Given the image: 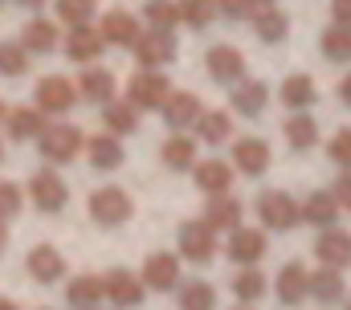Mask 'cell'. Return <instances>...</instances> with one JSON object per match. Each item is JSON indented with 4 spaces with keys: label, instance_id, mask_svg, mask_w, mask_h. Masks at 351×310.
Returning <instances> with one entry per match:
<instances>
[{
    "label": "cell",
    "instance_id": "bcb514c9",
    "mask_svg": "<svg viewBox=\"0 0 351 310\" xmlns=\"http://www.w3.org/2000/svg\"><path fill=\"white\" fill-rule=\"evenodd\" d=\"M331 196H335V204H339V208H351V171H348V176H339V184H335V192H331Z\"/></svg>",
    "mask_w": 351,
    "mask_h": 310
},
{
    "label": "cell",
    "instance_id": "9f6ffc18",
    "mask_svg": "<svg viewBox=\"0 0 351 310\" xmlns=\"http://www.w3.org/2000/svg\"><path fill=\"white\" fill-rule=\"evenodd\" d=\"M0 155H4V152H0Z\"/></svg>",
    "mask_w": 351,
    "mask_h": 310
},
{
    "label": "cell",
    "instance_id": "30bf717a",
    "mask_svg": "<svg viewBox=\"0 0 351 310\" xmlns=\"http://www.w3.org/2000/svg\"><path fill=\"white\" fill-rule=\"evenodd\" d=\"M102 298H110V302H119V307H135V302L143 298V282H139L135 274H127V270H110V274L102 278Z\"/></svg>",
    "mask_w": 351,
    "mask_h": 310
},
{
    "label": "cell",
    "instance_id": "8992f818",
    "mask_svg": "<svg viewBox=\"0 0 351 310\" xmlns=\"http://www.w3.org/2000/svg\"><path fill=\"white\" fill-rule=\"evenodd\" d=\"M74 102H78V90L70 78H41L37 82V106L45 115H66Z\"/></svg>",
    "mask_w": 351,
    "mask_h": 310
},
{
    "label": "cell",
    "instance_id": "8d00e7d4",
    "mask_svg": "<svg viewBox=\"0 0 351 310\" xmlns=\"http://www.w3.org/2000/svg\"><path fill=\"white\" fill-rule=\"evenodd\" d=\"M180 21L192 25V29H204L213 16H217V0H180Z\"/></svg>",
    "mask_w": 351,
    "mask_h": 310
},
{
    "label": "cell",
    "instance_id": "f5cc1de1",
    "mask_svg": "<svg viewBox=\"0 0 351 310\" xmlns=\"http://www.w3.org/2000/svg\"><path fill=\"white\" fill-rule=\"evenodd\" d=\"M258 4H274V0H258Z\"/></svg>",
    "mask_w": 351,
    "mask_h": 310
},
{
    "label": "cell",
    "instance_id": "1f68e13d",
    "mask_svg": "<svg viewBox=\"0 0 351 310\" xmlns=\"http://www.w3.org/2000/svg\"><path fill=\"white\" fill-rule=\"evenodd\" d=\"M323 53L331 62H351V25H331L323 33Z\"/></svg>",
    "mask_w": 351,
    "mask_h": 310
},
{
    "label": "cell",
    "instance_id": "6da1fadb",
    "mask_svg": "<svg viewBox=\"0 0 351 310\" xmlns=\"http://www.w3.org/2000/svg\"><path fill=\"white\" fill-rule=\"evenodd\" d=\"M168 94H172V86H168V78L160 70H139L131 78V86H127V102L135 110H160L168 102Z\"/></svg>",
    "mask_w": 351,
    "mask_h": 310
},
{
    "label": "cell",
    "instance_id": "4dcf8cb0",
    "mask_svg": "<svg viewBox=\"0 0 351 310\" xmlns=\"http://www.w3.org/2000/svg\"><path fill=\"white\" fill-rule=\"evenodd\" d=\"M82 98L106 106V102L114 98V78L106 74V70H86V74H82Z\"/></svg>",
    "mask_w": 351,
    "mask_h": 310
},
{
    "label": "cell",
    "instance_id": "ba28073f",
    "mask_svg": "<svg viewBox=\"0 0 351 310\" xmlns=\"http://www.w3.org/2000/svg\"><path fill=\"white\" fill-rule=\"evenodd\" d=\"M180 253H184L188 261H196V265L213 261V253H217V237H213V229H208L204 221H188V225L180 229Z\"/></svg>",
    "mask_w": 351,
    "mask_h": 310
},
{
    "label": "cell",
    "instance_id": "7c38bea8",
    "mask_svg": "<svg viewBox=\"0 0 351 310\" xmlns=\"http://www.w3.org/2000/svg\"><path fill=\"white\" fill-rule=\"evenodd\" d=\"M204 225L217 232V229H237L241 225V204L233 200V196H225V192H217V196H208V204H204Z\"/></svg>",
    "mask_w": 351,
    "mask_h": 310
},
{
    "label": "cell",
    "instance_id": "c3c4849f",
    "mask_svg": "<svg viewBox=\"0 0 351 310\" xmlns=\"http://www.w3.org/2000/svg\"><path fill=\"white\" fill-rule=\"evenodd\" d=\"M339 98H343V102H348V106H351V74L343 78V86H339Z\"/></svg>",
    "mask_w": 351,
    "mask_h": 310
},
{
    "label": "cell",
    "instance_id": "b9f144b4",
    "mask_svg": "<svg viewBox=\"0 0 351 310\" xmlns=\"http://www.w3.org/2000/svg\"><path fill=\"white\" fill-rule=\"evenodd\" d=\"M58 12L70 25H86L90 16H94V0H58Z\"/></svg>",
    "mask_w": 351,
    "mask_h": 310
},
{
    "label": "cell",
    "instance_id": "d6986e66",
    "mask_svg": "<svg viewBox=\"0 0 351 310\" xmlns=\"http://www.w3.org/2000/svg\"><path fill=\"white\" fill-rule=\"evenodd\" d=\"M233 163L245 171V176H262L269 167V147L262 139H237L233 143Z\"/></svg>",
    "mask_w": 351,
    "mask_h": 310
},
{
    "label": "cell",
    "instance_id": "ee69618b",
    "mask_svg": "<svg viewBox=\"0 0 351 310\" xmlns=\"http://www.w3.org/2000/svg\"><path fill=\"white\" fill-rule=\"evenodd\" d=\"M327 152H331V159H335L339 167H348V171H351V127H343V131L331 139V147H327Z\"/></svg>",
    "mask_w": 351,
    "mask_h": 310
},
{
    "label": "cell",
    "instance_id": "603a6c76",
    "mask_svg": "<svg viewBox=\"0 0 351 310\" xmlns=\"http://www.w3.org/2000/svg\"><path fill=\"white\" fill-rule=\"evenodd\" d=\"M265 98H269V90H265V82H241L237 90H233V110H241V115H262L265 110Z\"/></svg>",
    "mask_w": 351,
    "mask_h": 310
},
{
    "label": "cell",
    "instance_id": "60d3db41",
    "mask_svg": "<svg viewBox=\"0 0 351 310\" xmlns=\"http://www.w3.org/2000/svg\"><path fill=\"white\" fill-rule=\"evenodd\" d=\"M25 70H29L25 49H21V45H12V41H4V45H0V74H4V78H21Z\"/></svg>",
    "mask_w": 351,
    "mask_h": 310
},
{
    "label": "cell",
    "instance_id": "8fae6325",
    "mask_svg": "<svg viewBox=\"0 0 351 310\" xmlns=\"http://www.w3.org/2000/svg\"><path fill=\"white\" fill-rule=\"evenodd\" d=\"M176 282H180V261H176L172 253H152V257L143 261V286H152V290H172Z\"/></svg>",
    "mask_w": 351,
    "mask_h": 310
},
{
    "label": "cell",
    "instance_id": "74e56055",
    "mask_svg": "<svg viewBox=\"0 0 351 310\" xmlns=\"http://www.w3.org/2000/svg\"><path fill=\"white\" fill-rule=\"evenodd\" d=\"M66 298H70L74 307H94V302L102 298V278H74L70 290H66Z\"/></svg>",
    "mask_w": 351,
    "mask_h": 310
},
{
    "label": "cell",
    "instance_id": "d4e9b609",
    "mask_svg": "<svg viewBox=\"0 0 351 310\" xmlns=\"http://www.w3.org/2000/svg\"><path fill=\"white\" fill-rule=\"evenodd\" d=\"M306 290L319 298V302H339V294H343V278H339V270H319V274H311L306 278Z\"/></svg>",
    "mask_w": 351,
    "mask_h": 310
},
{
    "label": "cell",
    "instance_id": "7a4b0ae2",
    "mask_svg": "<svg viewBox=\"0 0 351 310\" xmlns=\"http://www.w3.org/2000/svg\"><path fill=\"white\" fill-rule=\"evenodd\" d=\"M90 217L98 221V225H123V221H131V196L123 192V188H98L94 196H90Z\"/></svg>",
    "mask_w": 351,
    "mask_h": 310
},
{
    "label": "cell",
    "instance_id": "83f0119b",
    "mask_svg": "<svg viewBox=\"0 0 351 310\" xmlns=\"http://www.w3.org/2000/svg\"><path fill=\"white\" fill-rule=\"evenodd\" d=\"M90 163H94L98 171L119 167V163H123V143H119L114 135H98V139L90 143Z\"/></svg>",
    "mask_w": 351,
    "mask_h": 310
},
{
    "label": "cell",
    "instance_id": "f907efd6",
    "mask_svg": "<svg viewBox=\"0 0 351 310\" xmlns=\"http://www.w3.org/2000/svg\"><path fill=\"white\" fill-rule=\"evenodd\" d=\"M0 310H16V302H8V298H0Z\"/></svg>",
    "mask_w": 351,
    "mask_h": 310
},
{
    "label": "cell",
    "instance_id": "9a60e30c",
    "mask_svg": "<svg viewBox=\"0 0 351 310\" xmlns=\"http://www.w3.org/2000/svg\"><path fill=\"white\" fill-rule=\"evenodd\" d=\"M265 253V232L258 229H233V237H229V257L233 261H241V265H254V261H262Z\"/></svg>",
    "mask_w": 351,
    "mask_h": 310
},
{
    "label": "cell",
    "instance_id": "d6a6232c",
    "mask_svg": "<svg viewBox=\"0 0 351 310\" xmlns=\"http://www.w3.org/2000/svg\"><path fill=\"white\" fill-rule=\"evenodd\" d=\"M4 123H8L12 139H33L37 131H45V119L37 110H12V115H4Z\"/></svg>",
    "mask_w": 351,
    "mask_h": 310
},
{
    "label": "cell",
    "instance_id": "52a82bcc",
    "mask_svg": "<svg viewBox=\"0 0 351 310\" xmlns=\"http://www.w3.org/2000/svg\"><path fill=\"white\" fill-rule=\"evenodd\" d=\"M29 196H33V204H37L41 213H62V208H66V184H62V176L49 171V167L29 180Z\"/></svg>",
    "mask_w": 351,
    "mask_h": 310
},
{
    "label": "cell",
    "instance_id": "9c48e42d",
    "mask_svg": "<svg viewBox=\"0 0 351 310\" xmlns=\"http://www.w3.org/2000/svg\"><path fill=\"white\" fill-rule=\"evenodd\" d=\"M204 66H208V74L217 82H241V74H245V58L233 45H213L204 53Z\"/></svg>",
    "mask_w": 351,
    "mask_h": 310
},
{
    "label": "cell",
    "instance_id": "f6af8a7d",
    "mask_svg": "<svg viewBox=\"0 0 351 310\" xmlns=\"http://www.w3.org/2000/svg\"><path fill=\"white\" fill-rule=\"evenodd\" d=\"M217 12L241 21V16H254V12H258V0H217Z\"/></svg>",
    "mask_w": 351,
    "mask_h": 310
},
{
    "label": "cell",
    "instance_id": "44dd1931",
    "mask_svg": "<svg viewBox=\"0 0 351 310\" xmlns=\"http://www.w3.org/2000/svg\"><path fill=\"white\" fill-rule=\"evenodd\" d=\"M229 184H233V167H229V163H221V159L196 163V188H200V192L217 196V192H229Z\"/></svg>",
    "mask_w": 351,
    "mask_h": 310
},
{
    "label": "cell",
    "instance_id": "e0dca14e",
    "mask_svg": "<svg viewBox=\"0 0 351 310\" xmlns=\"http://www.w3.org/2000/svg\"><path fill=\"white\" fill-rule=\"evenodd\" d=\"M315 253H319V261H327L331 270H343V265H351V237L339 232V229H327L319 237Z\"/></svg>",
    "mask_w": 351,
    "mask_h": 310
},
{
    "label": "cell",
    "instance_id": "4fadbf2b",
    "mask_svg": "<svg viewBox=\"0 0 351 310\" xmlns=\"http://www.w3.org/2000/svg\"><path fill=\"white\" fill-rule=\"evenodd\" d=\"M98 37H102V41H110V45H135V37H139V21H135L131 12L114 8V12H106V16H102Z\"/></svg>",
    "mask_w": 351,
    "mask_h": 310
},
{
    "label": "cell",
    "instance_id": "7bdbcfd3",
    "mask_svg": "<svg viewBox=\"0 0 351 310\" xmlns=\"http://www.w3.org/2000/svg\"><path fill=\"white\" fill-rule=\"evenodd\" d=\"M16 213H21V188L12 180H0V221H8Z\"/></svg>",
    "mask_w": 351,
    "mask_h": 310
},
{
    "label": "cell",
    "instance_id": "816d5d0a",
    "mask_svg": "<svg viewBox=\"0 0 351 310\" xmlns=\"http://www.w3.org/2000/svg\"><path fill=\"white\" fill-rule=\"evenodd\" d=\"M21 4H29V8H37V4H45V0H21Z\"/></svg>",
    "mask_w": 351,
    "mask_h": 310
},
{
    "label": "cell",
    "instance_id": "277c9868",
    "mask_svg": "<svg viewBox=\"0 0 351 310\" xmlns=\"http://www.w3.org/2000/svg\"><path fill=\"white\" fill-rule=\"evenodd\" d=\"M258 217H262L265 229H294L298 225V204H294V196H286V192H262V200H258Z\"/></svg>",
    "mask_w": 351,
    "mask_h": 310
},
{
    "label": "cell",
    "instance_id": "11a10c76",
    "mask_svg": "<svg viewBox=\"0 0 351 310\" xmlns=\"http://www.w3.org/2000/svg\"><path fill=\"white\" fill-rule=\"evenodd\" d=\"M348 310H351V302H348Z\"/></svg>",
    "mask_w": 351,
    "mask_h": 310
},
{
    "label": "cell",
    "instance_id": "7402d4cb",
    "mask_svg": "<svg viewBox=\"0 0 351 310\" xmlns=\"http://www.w3.org/2000/svg\"><path fill=\"white\" fill-rule=\"evenodd\" d=\"M306 270L298 265V261H290V265H282V274H278V298L286 302V307H294V302H302L306 298Z\"/></svg>",
    "mask_w": 351,
    "mask_h": 310
},
{
    "label": "cell",
    "instance_id": "484cf974",
    "mask_svg": "<svg viewBox=\"0 0 351 310\" xmlns=\"http://www.w3.org/2000/svg\"><path fill=\"white\" fill-rule=\"evenodd\" d=\"M135 119H139V110L131 106V102H106V110H102V123H106V131L110 135H127V131H135Z\"/></svg>",
    "mask_w": 351,
    "mask_h": 310
},
{
    "label": "cell",
    "instance_id": "5bb4252c",
    "mask_svg": "<svg viewBox=\"0 0 351 310\" xmlns=\"http://www.w3.org/2000/svg\"><path fill=\"white\" fill-rule=\"evenodd\" d=\"M160 110H164V119H168L172 131H184V127L196 123V115H200V98L188 94V90H180V94H168V102H164Z\"/></svg>",
    "mask_w": 351,
    "mask_h": 310
},
{
    "label": "cell",
    "instance_id": "5b68a950",
    "mask_svg": "<svg viewBox=\"0 0 351 310\" xmlns=\"http://www.w3.org/2000/svg\"><path fill=\"white\" fill-rule=\"evenodd\" d=\"M135 58L143 70H156V66H168L176 58V37L164 33V29H152L143 37H135Z\"/></svg>",
    "mask_w": 351,
    "mask_h": 310
},
{
    "label": "cell",
    "instance_id": "cb8c5ba5",
    "mask_svg": "<svg viewBox=\"0 0 351 310\" xmlns=\"http://www.w3.org/2000/svg\"><path fill=\"white\" fill-rule=\"evenodd\" d=\"M53 45H58V29H53L49 21H29V25H25V37H21V49H25V53H29V49H33V53H49Z\"/></svg>",
    "mask_w": 351,
    "mask_h": 310
},
{
    "label": "cell",
    "instance_id": "f1b7e54d",
    "mask_svg": "<svg viewBox=\"0 0 351 310\" xmlns=\"http://www.w3.org/2000/svg\"><path fill=\"white\" fill-rule=\"evenodd\" d=\"M265 286H269V282H265V274L258 270V265H241V270H237V278H233V290H237V298H241V302L262 298Z\"/></svg>",
    "mask_w": 351,
    "mask_h": 310
},
{
    "label": "cell",
    "instance_id": "ac0fdd59",
    "mask_svg": "<svg viewBox=\"0 0 351 310\" xmlns=\"http://www.w3.org/2000/svg\"><path fill=\"white\" fill-rule=\"evenodd\" d=\"M29 274L49 286V282H58V278L66 274V261H62V253H58L53 245H37V249L29 253Z\"/></svg>",
    "mask_w": 351,
    "mask_h": 310
},
{
    "label": "cell",
    "instance_id": "e575fe53",
    "mask_svg": "<svg viewBox=\"0 0 351 310\" xmlns=\"http://www.w3.org/2000/svg\"><path fill=\"white\" fill-rule=\"evenodd\" d=\"M286 139H290V147H294V152H302V147H315V143H319V127H315V119H306V115H294V119L286 123Z\"/></svg>",
    "mask_w": 351,
    "mask_h": 310
},
{
    "label": "cell",
    "instance_id": "836d02e7",
    "mask_svg": "<svg viewBox=\"0 0 351 310\" xmlns=\"http://www.w3.org/2000/svg\"><path fill=\"white\" fill-rule=\"evenodd\" d=\"M196 131H200L204 143H225V139H229V115H225V110L196 115Z\"/></svg>",
    "mask_w": 351,
    "mask_h": 310
},
{
    "label": "cell",
    "instance_id": "f546056e",
    "mask_svg": "<svg viewBox=\"0 0 351 310\" xmlns=\"http://www.w3.org/2000/svg\"><path fill=\"white\" fill-rule=\"evenodd\" d=\"M282 102L294 106V110H298V106H311V102H315V82L306 74H290L282 82Z\"/></svg>",
    "mask_w": 351,
    "mask_h": 310
},
{
    "label": "cell",
    "instance_id": "7dc6e473",
    "mask_svg": "<svg viewBox=\"0 0 351 310\" xmlns=\"http://www.w3.org/2000/svg\"><path fill=\"white\" fill-rule=\"evenodd\" d=\"M331 16L335 25H351V0H331Z\"/></svg>",
    "mask_w": 351,
    "mask_h": 310
},
{
    "label": "cell",
    "instance_id": "d590c367",
    "mask_svg": "<svg viewBox=\"0 0 351 310\" xmlns=\"http://www.w3.org/2000/svg\"><path fill=\"white\" fill-rule=\"evenodd\" d=\"M164 163L176 167V171L192 167V163H196V143H192V139H184V135H172V139L164 143Z\"/></svg>",
    "mask_w": 351,
    "mask_h": 310
},
{
    "label": "cell",
    "instance_id": "681fc988",
    "mask_svg": "<svg viewBox=\"0 0 351 310\" xmlns=\"http://www.w3.org/2000/svg\"><path fill=\"white\" fill-rule=\"evenodd\" d=\"M4 245H8V229L0 225V253H4Z\"/></svg>",
    "mask_w": 351,
    "mask_h": 310
},
{
    "label": "cell",
    "instance_id": "f35d334b",
    "mask_svg": "<svg viewBox=\"0 0 351 310\" xmlns=\"http://www.w3.org/2000/svg\"><path fill=\"white\" fill-rule=\"evenodd\" d=\"M176 21H180V8H176V0H147V25H152V29H164V33H172Z\"/></svg>",
    "mask_w": 351,
    "mask_h": 310
},
{
    "label": "cell",
    "instance_id": "db71d44e",
    "mask_svg": "<svg viewBox=\"0 0 351 310\" xmlns=\"http://www.w3.org/2000/svg\"><path fill=\"white\" fill-rule=\"evenodd\" d=\"M0 119H4V106H0Z\"/></svg>",
    "mask_w": 351,
    "mask_h": 310
},
{
    "label": "cell",
    "instance_id": "4316f807",
    "mask_svg": "<svg viewBox=\"0 0 351 310\" xmlns=\"http://www.w3.org/2000/svg\"><path fill=\"white\" fill-rule=\"evenodd\" d=\"M254 25H258V37H262V41H282L290 21H286V12H282V8L265 4V8H258V12H254Z\"/></svg>",
    "mask_w": 351,
    "mask_h": 310
},
{
    "label": "cell",
    "instance_id": "ab89813d",
    "mask_svg": "<svg viewBox=\"0 0 351 310\" xmlns=\"http://www.w3.org/2000/svg\"><path fill=\"white\" fill-rule=\"evenodd\" d=\"M213 302H217V294L204 282H188L180 294V310H213Z\"/></svg>",
    "mask_w": 351,
    "mask_h": 310
},
{
    "label": "cell",
    "instance_id": "ffe728a7",
    "mask_svg": "<svg viewBox=\"0 0 351 310\" xmlns=\"http://www.w3.org/2000/svg\"><path fill=\"white\" fill-rule=\"evenodd\" d=\"M102 37H98V29H90V25H74V33L66 37V53L74 58V62H94L98 53H102Z\"/></svg>",
    "mask_w": 351,
    "mask_h": 310
},
{
    "label": "cell",
    "instance_id": "2e32d148",
    "mask_svg": "<svg viewBox=\"0 0 351 310\" xmlns=\"http://www.w3.org/2000/svg\"><path fill=\"white\" fill-rule=\"evenodd\" d=\"M335 217H339V204H335L331 192H311L306 204H298V221H311V225H319V229H331Z\"/></svg>",
    "mask_w": 351,
    "mask_h": 310
},
{
    "label": "cell",
    "instance_id": "3957f363",
    "mask_svg": "<svg viewBox=\"0 0 351 310\" xmlns=\"http://www.w3.org/2000/svg\"><path fill=\"white\" fill-rule=\"evenodd\" d=\"M78 147H82V131L70 127V123H58V127H45V131H41V155H45L49 163L74 159Z\"/></svg>",
    "mask_w": 351,
    "mask_h": 310
}]
</instances>
